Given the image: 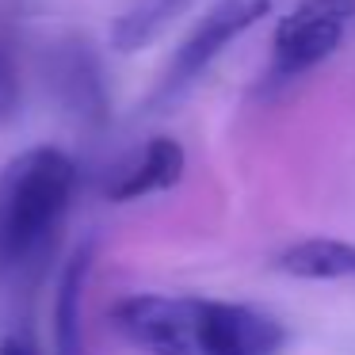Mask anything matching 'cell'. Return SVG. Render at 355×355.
Returning a JSON list of instances; mask_svg holds the SVG:
<instances>
[{
	"label": "cell",
	"mask_w": 355,
	"mask_h": 355,
	"mask_svg": "<svg viewBox=\"0 0 355 355\" xmlns=\"http://www.w3.org/2000/svg\"><path fill=\"white\" fill-rule=\"evenodd\" d=\"M77 195V164L58 146H35L0 168V279L24 275L58 237Z\"/></svg>",
	"instance_id": "6da1fadb"
},
{
	"label": "cell",
	"mask_w": 355,
	"mask_h": 355,
	"mask_svg": "<svg viewBox=\"0 0 355 355\" xmlns=\"http://www.w3.org/2000/svg\"><path fill=\"white\" fill-rule=\"evenodd\" d=\"M271 12V0H214V8L191 27L184 42H180L176 58L168 62L161 85H157L153 103H172L184 92H191L195 80L241 39L252 24H260Z\"/></svg>",
	"instance_id": "7a4b0ae2"
},
{
	"label": "cell",
	"mask_w": 355,
	"mask_h": 355,
	"mask_svg": "<svg viewBox=\"0 0 355 355\" xmlns=\"http://www.w3.org/2000/svg\"><path fill=\"white\" fill-rule=\"evenodd\" d=\"M355 19V0H302L286 12L271 42V80H294L317 69L344 42Z\"/></svg>",
	"instance_id": "3957f363"
},
{
	"label": "cell",
	"mask_w": 355,
	"mask_h": 355,
	"mask_svg": "<svg viewBox=\"0 0 355 355\" xmlns=\"http://www.w3.org/2000/svg\"><path fill=\"white\" fill-rule=\"evenodd\" d=\"M195 294H126L111 321L146 355H195Z\"/></svg>",
	"instance_id": "277c9868"
},
{
	"label": "cell",
	"mask_w": 355,
	"mask_h": 355,
	"mask_svg": "<svg viewBox=\"0 0 355 355\" xmlns=\"http://www.w3.org/2000/svg\"><path fill=\"white\" fill-rule=\"evenodd\" d=\"M286 332L268 309L199 298L195 355H283Z\"/></svg>",
	"instance_id": "5b68a950"
},
{
	"label": "cell",
	"mask_w": 355,
	"mask_h": 355,
	"mask_svg": "<svg viewBox=\"0 0 355 355\" xmlns=\"http://www.w3.org/2000/svg\"><path fill=\"white\" fill-rule=\"evenodd\" d=\"M180 176H184V146H180L176 138H149L146 146L138 149V157L111 180L107 195L115 202L146 199V195L176 187Z\"/></svg>",
	"instance_id": "8992f818"
},
{
	"label": "cell",
	"mask_w": 355,
	"mask_h": 355,
	"mask_svg": "<svg viewBox=\"0 0 355 355\" xmlns=\"http://www.w3.org/2000/svg\"><path fill=\"white\" fill-rule=\"evenodd\" d=\"M92 268V245H80L69 256L54 298V347L58 355H85V329H80V306H85V275Z\"/></svg>",
	"instance_id": "52a82bcc"
},
{
	"label": "cell",
	"mask_w": 355,
	"mask_h": 355,
	"mask_svg": "<svg viewBox=\"0 0 355 355\" xmlns=\"http://www.w3.org/2000/svg\"><path fill=\"white\" fill-rule=\"evenodd\" d=\"M187 8H191V0H130L111 24V46L119 54H138V50L153 46L164 27L176 24Z\"/></svg>",
	"instance_id": "ba28073f"
},
{
	"label": "cell",
	"mask_w": 355,
	"mask_h": 355,
	"mask_svg": "<svg viewBox=\"0 0 355 355\" xmlns=\"http://www.w3.org/2000/svg\"><path fill=\"white\" fill-rule=\"evenodd\" d=\"M275 263L294 279H355V245L332 237L294 241L279 252Z\"/></svg>",
	"instance_id": "9c48e42d"
}]
</instances>
